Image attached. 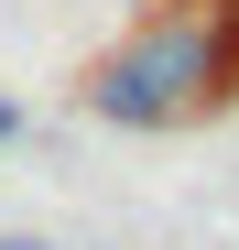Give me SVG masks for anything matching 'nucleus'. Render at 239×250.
Instances as JSON below:
<instances>
[{"instance_id":"nucleus-1","label":"nucleus","mask_w":239,"mask_h":250,"mask_svg":"<svg viewBox=\"0 0 239 250\" xmlns=\"http://www.w3.org/2000/svg\"><path fill=\"white\" fill-rule=\"evenodd\" d=\"M218 87H228V33L207 11H163L87 76V109L120 120V131H174V120L218 109Z\"/></svg>"},{"instance_id":"nucleus-2","label":"nucleus","mask_w":239,"mask_h":250,"mask_svg":"<svg viewBox=\"0 0 239 250\" xmlns=\"http://www.w3.org/2000/svg\"><path fill=\"white\" fill-rule=\"evenodd\" d=\"M0 250H55V239H33V229H0Z\"/></svg>"},{"instance_id":"nucleus-3","label":"nucleus","mask_w":239,"mask_h":250,"mask_svg":"<svg viewBox=\"0 0 239 250\" xmlns=\"http://www.w3.org/2000/svg\"><path fill=\"white\" fill-rule=\"evenodd\" d=\"M11 131H22V109H11V98H0V142H11Z\"/></svg>"}]
</instances>
